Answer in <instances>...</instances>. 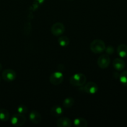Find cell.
<instances>
[{
    "label": "cell",
    "instance_id": "6da1fadb",
    "mask_svg": "<svg viewBox=\"0 0 127 127\" xmlns=\"http://www.w3.org/2000/svg\"><path fill=\"white\" fill-rule=\"evenodd\" d=\"M106 46L103 40L100 39H95L93 40L90 44V49L94 53H101L105 50Z\"/></svg>",
    "mask_w": 127,
    "mask_h": 127
},
{
    "label": "cell",
    "instance_id": "7a4b0ae2",
    "mask_svg": "<svg viewBox=\"0 0 127 127\" xmlns=\"http://www.w3.org/2000/svg\"><path fill=\"white\" fill-rule=\"evenodd\" d=\"M69 82L71 84L74 86H81L86 82V77L84 74L77 73L71 77Z\"/></svg>",
    "mask_w": 127,
    "mask_h": 127
},
{
    "label": "cell",
    "instance_id": "3957f363",
    "mask_svg": "<svg viewBox=\"0 0 127 127\" xmlns=\"http://www.w3.org/2000/svg\"><path fill=\"white\" fill-rule=\"evenodd\" d=\"M26 122V118L23 114H16L12 115L11 119L12 125L16 127H21L24 125Z\"/></svg>",
    "mask_w": 127,
    "mask_h": 127
},
{
    "label": "cell",
    "instance_id": "277c9868",
    "mask_svg": "<svg viewBox=\"0 0 127 127\" xmlns=\"http://www.w3.org/2000/svg\"><path fill=\"white\" fill-rule=\"evenodd\" d=\"M50 82L53 85L57 86L60 84L64 80V75L60 71H55L50 76Z\"/></svg>",
    "mask_w": 127,
    "mask_h": 127
},
{
    "label": "cell",
    "instance_id": "5b68a950",
    "mask_svg": "<svg viewBox=\"0 0 127 127\" xmlns=\"http://www.w3.org/2000/svg\"><path fill=\"white\" fill-rule=\"evenodd\" d=\"M65 31V27L64 24L61 22H56L51 28V32L54 36L58 37L63 34Z\"/></svg>",
    "mask_w": 127,
    "mask_h": 127
},
{
    "label": "cell",
    "instance_id": "8992f818",
    "mask_svg": "<svg viewBox=\"0 0 127 127\" xmlns=\"http://www.w3.org/2000/svg\"><path fill=\"white\" fill-rule=\"evenodd\" d=\"M16 73L14 70L11 69H6L2 72V78L4 81L7 82H12L16 78Z\"/></svg>",
    "mask_w": 127,
    "mask_h": 127
},
{
    "label": "cell",
    "instance_id": "52a82bcc",
    "mask_svg": "<svg viewBox=\"0 0 127 127\" xmlns=\"http://www.w3.org/2000/svg\"><path fill=\"white\" fill-rule=\"evenodd\" d=\"M110 63V59L108 55H102L97 60V64L101 69H106Z\"/></svg>",
    "mask_w": 127,
    "mask_h": 127
},
{
    "label": "cell",
    "instance_id": "ba28073f",
    "mask_svg": "<svg viewBox=\"0 0 127 127\" xmlns=\"http://www.w3.org/2000/svg\"><path fill=\"white\" fill-rule=\"evenodd\" d=\"M84 90L86 93L90 94H95L99 90V87L97 84L94 82H89L85 85Z\"/></svg>",
    "mask_w": 127,
    "mask_h": 127
},
{
    "label": "cell",
    "instance_id": "9c48e42d",
    "mask_svg": "<svg viewBox=\"0 0 127 127\" xmlns=\"http://www.w3.org/2000/svg\"><path fill=\"white\" fill-rule=\"evenodd\" d=\"M30 121L33 124H38L42 121V115L36 110H32L29 114Z\"/></svg>",
    "mask_w": 127,
    "mask_h": 127
},
{
    "label": "cell",
    "instance_id": "30bf717a",
    "mask_svg": "<svg viewBox=\"0 0 127 127\" xmlns=\"http://www.w3.org/2000/svg\"><path fill=\"white\" fill-rule=\"evenodd\" d=\"M57 125L58 127H71L72 126V122L69 118L62 117L57 120Z\"/></svg>",
    "mask_w": 127,
    "mask_h": 127
},
{
    "label": "cell",
    "instance_id": "8fae6325",
    "mask_svg": "<svg viewBox=\"0 0 127 127\" xmlns=\"http://www.w3.org/2000/svg\"><path fill=\"white\" fill-rule=\"evenodd\" d=\"M113 66L116 70L122 71L125 68V63L122 58H117L113 61Z\"/></svg>",
    "mask_w": 127,
    "mask_h": 127
},
{
    "label": "cell",
    "instance_id": "7c38bea8",
    "mask_svg": "<svg viewBox=\"0 0 127 127\" xmlns=\"http://www.w3.org/2000/svg\"><path fill=\"white\" fill-rule=\"evenodd\" d=\"M63 112V109L62 107L55 105V106L52 107L50 110V114L52 116L55 117H58L60 116Z\"/></svg>",
    "mask_w": 127,
    "mask_h": 127
},
{
    "label": "cell",
    "instance_id": "4fadbf2b",
    "mask_svg": "<svg viewBox=\"0 0 127 127\" xmlns=\"http://www.w3.org/2000/svg\"><path fill=\"white\" fill-rule=\"evenodd\" d=\"M117 53L121 58H125L127 57V46L125 44H121L117 47Z\"/></svg>",
    "mask_w": 127,
    "mask_h": 127
},
{
    "label": "cell",
    "instance_id": "5bb4252c",
    "mask_svg": "<svg viewBox=\"0 0 127 127\" xmlns=\"http://www.w3.org/2000/svg\"><path fill=\"white\" fill-rule=\"evenodd\" d=\"M74 125L76 127H86L88 126V122L85 119L82 117L76 118L74 120Z\"/></svg>",
    "mask_w": 127,
    "mask_h": 127
},
{
    "label": "cell",
    "instance_id": "9a60e30c",
    "mask_svg": "<svg viewBox=\"0 0 127 127\" xmlns=\"http://www.w3.org/2000/svg\"><path fill=\"white\" fill-rule=\"evenodd\" d=\"M10 114L9 111L6 109H0V120L2 122H6L9 119Z\"/></svg>",
    "mask_w": 127,
    "mask_h": 127
},
{
    "label": "cell",
    "instance_id": "2e32d148",
    "mask_svg": "<svg viewBox=\"0 0 127 127\" xmlns=\"http://www.w3.org/2000/svg\"><path fill=\"white\" fill-rule=\"evenodd\" d=\"M74 104V99L71 97H67L63 100V107L66 108V109H69L73 107V105Z\"/></svg>",
    "mask_w": 127,
    "mask_h": 127
},
{
    "label": "cell",
    "instance_id": "e0dca14e",
    "mask_svg": "<svg viewBox=\"0 0 127 127\" xmlns=\"http://www.w3.org/2000/svg\"><path fill=\"white\" fill-rule=\"evenodd\" d=\"M58 43L61 47H65L68 46L69 43V39L66 36H62L58 38Z\"/></svg>",
    "mask_w": 127,
    "mask_h": 127
},
{
    "label": "cell",
    "instance_id": "ac0fdd59",
    "mask_svg": "<svg viewBox=\"0 0 127 127\" xmlns=\"http://www.w3.org/2000/svg\"><path fill=\"white\" fill-rule=\"evenodd\" d=\"M119 80L122 84L127 86V71H124L120 74Z\"/></svg>",
    "mask_w": 127,
    "mask_h": 127
},
{
    "label": "cell",
    "instance_id": "d6986e66",
    "mask_svg": "<svg viewBox=\"0 0 127 127\" xmlns=\"http://www.w3.org/2000/svg\"><path fill=\"white\" fill-rule=\"evenodd\" d=\"M45 1V0H34L33 5H32V7H31L30 9L32 10V11H35V10L39 7L40 5L42 4Z\"/></svg>",
    "mask_w": 127,
    "mask_h": 127
},
{
    "label": "cell",
    "instance_id": "ffe728a7",
    "mask_svg": "<svg viewBox=\"0 0 127 127\" xmlns=\"http://www.w3.org/2000/svg\"><path fill=\"white\" fill-rule=\"evenodd\" d=\"M17 112L19 114H26V113L28 111V109H27V107L24 105H21L19 106H18L17 109Z\"/></svg>",
    "mask_w": 127,
    "mask_h": 127
},
{
    "label": "cell",
    "instance_id": "44dd1931",
    "mask_svg": "<svg viewBox=\"0 0 127 127\" xmlns=\"http://www.w3.org/2000/svg\"><path fill=\"white\" fill-rule=\"evenodd\" d=\"M105 50L106 51V53H107V55H112L114 53V47H112V46H109V47L105 48Z\"/></svg>",
    "mask_w": 127,
    "mask_h": 127
},
{
    "label": "cell",
    "instance_id": "7402d4cb",
    "mask_svg": "<svg viewBox=\"0 0 127 127\" xmlns=\"http://www.w3.org/2000/svg\"><path fill=\"white\" fill-rule=\"evenodd\" d=\"M2 68V64H1V63H0V71H1Z\"/></svg>",
    "mask_w": 127,
    "mask_h": 127
},
{
    "label": "cell",
    "instance_id": "603a6c76",
    "mask_svg": "<svg viewBox=\"0 0 127 127\" xmlns=\"http://www.w3.org/2000/svg\"><path fill=\"white\" fill-rule=\"evenodd\" d=\"M68 1H73V0H68Z\"/></svg>",
    "mask_w": 127,
    "mask_h": 127
},
{
    "label": "cell",
    "instance_id": "cb8c5ba5",
    "mask_svg": "<svg viewBox=\"0 0 127 127\" xmlns=\"http://www.w3.org/2000/svg\"><path fill=\"white\" fill-rule=\"evenodd\" d=\"M0 81H1V77H0Z\"/></svg>",
    "mask_w": 127,
    "mask_h": 127
}]
</instances>
